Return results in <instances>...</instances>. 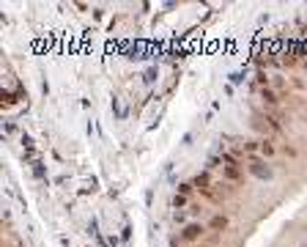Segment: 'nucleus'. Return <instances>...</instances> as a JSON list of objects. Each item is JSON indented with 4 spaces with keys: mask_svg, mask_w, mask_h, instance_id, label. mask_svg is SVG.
Wrapping results in <instances>:
<instances>
[{
    "mask_svg": "<svg viewBox=\"0 0 307 247\" xmlns=\"http://www.w3.org/2000/svg\"><path fill=\"white\" fill-rule=\"evenodd\" d=\"M222 176L228 178V181H239V178L244 176L241 165H239L236 159L230 157V154H225V157H222Z\"/></svg>",
    "mask_w": 307,
    "mask_h": 247,
    "instance_id": "f257e3e1",
    "label": "nucleus"
},
{
    "mask_svg": "<svg viewBox=\"0 0 307 247\" xmlns=\"http://www.w3.org/2000/svg\"><path fill=\"white\" fill-rule=\"evenodd\" d=\"M206 233V228L200 225V222H187L184 225V231H181V239H187V242H197Z\"/></svg>",
    "mask_w": 307,
    "mask_h": 247,
    "instance_id": "f03ea898",
    "label": "nucleus"
},
{
    "mask_svg": "<svg viewBox=\"0 0 307 247\" xmlns=\"http://www.w3.org/2000/svg\"><path fill=\"white\" fill-rule=\"evenodd\" d=\"M250 173L252 176H258V178H272V171H269L266 162L258 159V157H250Z\"/></svg>",
    "mask_w": 307,
    "mask_h": 247,
    "instance_id": "7ed1b4c3",
    "label": "nucleus"
},
{
    "mask_svg": "<svg viewBox=\"0 0 307 247\" xmlns=\"http://www.w3.org/2000/svg\"><path fill=\"white\" fill-rule=\"evenodd\" d=\"M209 225L214 228V231H225V228H228V217H225V214H214Z\"/></svg>",
    "mask_w": 307,
    "mask_h": 247,
    "instance_id": "20e7f679",
    "label": "nucleus"
},
{
    "mask_svg": "<svg viewBox=\"0 0 307 247\" xmlns=\"http://www.w3.org/2000/svg\"><path fill=\"white\" fill-rule=\"evenodd\" d=\"M192 184H195L200 192H211V190H209V176H206V173H203V176H195V181H192Z\"/></svg>",
    "mask_w": 307,
    "mask_h": 247,
    "instance_id": "39448f33",
    "label": "nucleus"
},
{
    "mask_svg": "<svg viewBox=\"0 0 307 247\" xmlns=\"http://www.w3.org/2000/svg\"><path fill=\"white\" fill-rule=\"evenodd\" d=\"M261 154H263V157H274V146H272V140H261Z\"/></svg>",
    "mask_w": 307,
    "mask_h": 247,
    "instance_id": "423d86ee",
    "label": "nucleus"
},
{
    "mask_svg": "<svg viewBox=\"0 0 307 247\" xmlns=\"http://www.w3.org/2000/svg\"><path fill=\"white\" fill-rule=\"evenodd\" d=\"M261 151V140H244V154H255Z\"/></svg>",
    "mask_w": 307,
    "mask_h": 247,
    "instance_id": "0eeeda50",
    "label": "nucleus"
},
{
    "mask_svg": "<svg viewBox=\"0 0 307 247\" xmlns=\"http://www.w3.org/2000/svg\"><path fill=\"white\" fill-rule=\"evenodd\" d=\"M263 99H266L269 104H277V102H280L277 94H274V91H266V88H263Z\"/></svg>",
    "mask_w": 307,
    "mask_h": 247,
    "instance_id": "6e6552de",
    "label": "nucleus"
},
{
    "mask_svg": "<svg viewBox=\"0 0 307 247\" xmlns=\"http://www.w3.org/2000/svg\"><path fill=\"white\" fill-rule=\"evenodd\" d=\"M192 187H195V184H178V195H184V198H187L189 192H192Z\"/></svg>",
    "mask_w": 307,
    "mask_h": 247,
    "instance_id": "1a4fd4ad",
    "label": "nucleus"
},
{
    "mask_svg": "<svg viewBox=\"0 0 307 247\" xmlns=\"http://www.w3.org/2000/svg\"><path fill=\"white\" fill-rule=\"evenodd\" d=\"M184 203H187V198H184V195H175V198H173V206H175V209H181Z\"/></svg>",
    "mask_w": 307,
    "mask_h": 247,
    "instance_id": "9d476101",
    "label": "nucleus"
},
{
    "mask_svg": "<svg viewBox=\"0 0 307 247\" xmlns=\"http://www.w3.org/2000/svg\"><path fill=\"white\" fill-rule=\"evenodd\" d=\"M302 247H307V242H305V245H302Z\"/></svg>",
    "mask_w": 307,
    "mask_h": 247,
    "instance_id": "9b49d317",
    "label": "nucleus"
}]
</instances>
